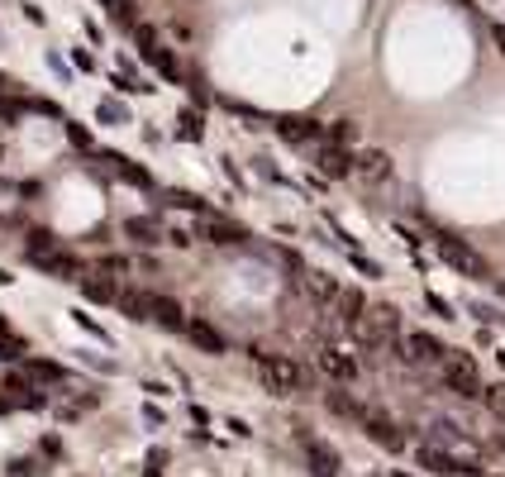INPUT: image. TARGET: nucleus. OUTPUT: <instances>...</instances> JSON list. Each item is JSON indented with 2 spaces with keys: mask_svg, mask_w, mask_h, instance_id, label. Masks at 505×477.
Returning <instances> with one entry per match:
<instances>
[{
  "mask_svg": "<svg viewBox=\"0 0 505 477\" xmlns=\"http://www.w3.org/2000/svg\"><path fill=\"white\" fill-rule=\"evenodd\" d=\"M301 291L315 305H329V315H334V305H339V297H344V287L334 282L329 272H310V268H301Z\"/></svg>",
  "mask_w": 505,
  "mask_h": 477,
  "instance_id": "6e6552de",
  "label": "nucleus"
},
{
  "mask_svg": "<svg viewBox=\"0 0 505 477\" xmlns=\"http://www.w3.org/2000/svg\"><path fill=\"white\" fill-rule=\"evenodd\" d=\"M0 358H20V363L29 358V344H24L20 334L5 325V320H0Z\"/></svg>",
  "mask_w": 505,
  "mask_h": 477,
  "instance_id": "412c9836",
  "label": "nucleus"
},
{
  "mask_svg": "<svg viewBox=\"0 0 505 477\" xmlns=\"http://www.w3.org/2000/svg\"><path fill=\"white\" fill-rule=\"evenodd\" d=\"M0 387L10 391V401H15V406H29V411H38V406L48 401L44 391L34 387V377H29V372H5V382H0Z\"/></svg>",
  "mask_w": 505,
  "mask_h": 477,
  "instance_id": "ddd939ff",
  "label": "nucleus"
},
{
  "mask_svg": "<svg viewBox=\"0 0 505 477\" xmlns=\"http://www.w3.org/2000/svg\"><path fill=\"white\" fill-rule=\"evenodd\" d=\"M10 282H15V277H10L5 268H0V287H10Z\"/></svg>",
  "mask_w": 505,
  "mask_h": 477,
  "instance_id": "58836bf2",
  "label": "nucleus"
},
{
  "mask_svg": "<svg viewBox=\"0 0 505 477\" xmlns=\"http://www.w3.org/2000/svg\"><path fill=\"white\" fill-rule=\"evenodd\" d=\"M5 473H10V477H38L44 468H38V458H10Z\"/></svg>",
  "mask_w": 505,
  "mask_h": 477,
  "instance_id": "cd10ccee",
  "label": "nucleus"
},
{
  "mask_svg": "<svg viewBox=\"0 0 505 477\" xmlns=\"http://www.w3.org/2000/svg\"><path fill=\"white\" fill-rule=\"evenodd\" d=\"M167 244H177V248H191L195 238H191V234H186V230H181V224H177V230H167Z\"/></svg>",
  "mask_w": 505,
  "mask_h": 477,
  "instance_id": "473e14b6",
  "label": "nucleus"
},
{
  "mask_svg": "<svg viewBox=\"0 0 505 477\" xmlns=\"http://www.w3.org/2000/svg\"><path fill=\"white\" fill-rule=\"evenodd\" d=\"M348 263L362 272V277H382V263L377 258H368V254H358V248H348Z\"/></svg>",
  "mask_w": 505,
  "mask_h": 477,
  "instance_id": "a878e982",
  "label": "nucleus"
},
{
  "mask_svg": "<svg viewBox=\"0 0 505 477\" xmlns=\"http://www.w3.org/2000/svg\"><path fill=\"white\" fill-rule=\"evenodd\" d=\"M186 339H191L195 348H205V354H215V358L229 348V344H224V334L210 325V320H191V325H186Z\"/></svg>",
  "mask_w": 505,
  "mask_h": 477,
  "instance_id": "f3484780",
  "label": "nucleus"
},
{
  "mask_svg": "<svg viewBox=\"0 0 505 477\" xmlns=\"http://www.w3.org/2000/svg\"><path fill=\"white\" fill-rule=\"evenodd\" d=\"M472 315H476V320H486V325H496V320H505V315H496V311H491V305H472Z\"/></svg>",
  "mask_w": 505,
  "mask_h": 477,
  "instance_id": "c9c22d12",
  "label": "nucleus"
},
{
  "mask_svg": "<svg viewBox=\"0 0 505 477\" xmlns=\"http://www.w3.org/2000/svg\"><path fill=\"white\" fill-rule=\"evenodd\" d=\"M81 297L95 301V305H105V301H120V287L105 282V277H101V282H95V277H87V282H81Z\"/></svg>",
  "mask_w": 505,
  "mask_h": 477,
  "instance_id": "4be33fe9",
  "label": "nucleus"
},
{
  "mask_svg": "<svg viewBox=\"0 0 505 477\" xmlns=\"http://www.w3.org/2000/svg\"><path fill=\"white\" fill-rule=\"evenodd\" d=\"M95 115H101L105 124H120V120H124V110H120V101H101V110H95Z\"/></svg>",
  "mask_w": 505,
  "mask_h": 477,
  "instance_id": "2f4dec72",
  "label": "nucleus"
},
{
  "mask_svg": "<svg viewBox=\"0 0 505 477\" xmlns=\"http://www.w3.org/2000/svg\"><path fill=\"white\" fill-rule=\"evenodd\" d=\"M277 134H282L286 144L315 148V144H325V138H329V124H315V120H282V124H277Z\"/></svg>",
  "mask_w": 505,
  "mask_h": 477,
  "instance_id": "9b49d317",
  "label": "nucleus"
},
{
  "mask_svg": "<svg viewBox=\"0 0 505 477\" xmlns=\"http://www.w3.org/2000/svg\"><path fill=\"white\" fill-rule=\"evenodd\" d=\"M434 254H439L443 268H453L458 277H468V282H491V263L476 254V248L468 244V238H458V234H434Z\"/></svg>",
  "mask_w": 505,
  "mask_h": 477,
  "instance_id": "f03ea898",
  "label": "nucleus"
},
{
  "mask_svg": "<svg viewBox=\"0 0 505 477\" xmlns=\"http://www.w3.org/2000/svg\"><path fill=\"white\" fill-rule=\"evenodd\" d=\"M496 291H501V301H505V282H496Z\"/></svg>",
  "mask_w": 505,
  "mask_h": 477,
  "instance_id": "a19ab883",
  "label": "nucleus"
},
{
  "mask_svg": "<svg viewBox=\"0 0 505 477\" xmlns=\"http://www.w3.org/2000/svg\"><path fill=\"white\" fill-rule=\"evenodd\" d=\"M329 411H339V415H348V420H362V411H368V406H358L353 397H344V391H329Z\"/></svg>",
  "mask_w": 505,
  "mask_h": 477,
  "instance_id": "b1692460",
  "label": "nucleus"
},
{
  "mask_svg": "<svg viewBox=\"0 0 505 477\" xmlns=\"http://www.w3.org/2000/svg\"><path fill=\"white\" fill-rule=\"evenodd\" d=\"M201 238H210V244H219V248H234V244H244L248 230L244 224H234V220H224V215H201Z\"/></svg>",
  "mask_w": 505,
  "mask_h": 477,
  "instance_id": "1a4fd4ad",
  "label": "nucleus"
},
{
  "mask_svg": "<svg viewBox=\"0 0 505 477\" xmlns=\"http://www.w3.org/2000/svg\"><path fill=\"white\" fill-rule=\"evenodd\" d=\"M72 58H77V67H81V72H95V58H91V53H87V48H77V53H72Z\"/></svg>",
  "mask_w": 505,
  "mask_h": 477,
  "instance_id": "f704fd0d",
  "label": "nucleus"
},
{
  "mask_svg": "<svg viewBox=\"0 0 505 477\" xmlns=\"http://www.w3.org/2000/svg\"><path fill=\"white\" fill-rule=\"evenodd\" d=\"M339 320H344V330H358L362 320H368V301H362V291L344 287V297H339Z\"/></svg>",
  "mask_w": 505,
  "mask_h": 477,
  "instance_id": "6ab92c4d",
  "label": "nucleus"
},
{
  "mask_svg": "<svg viewBox=\"0 0 505 477\" xmlns=\"http://www.w3.org/2000/svg\"><path fill=\"white\" fill-rule=\"evenodd\" d=\"M310 167L319 177H329V181H344V177H353L358 172V153H348L344 144H315L310 148Z\"/></svg>",
  "mask_w": 505,
  "mask_h": 477,
  "instance_id": "39448f33",
  "label": "nucleus"
},
{
  "mask_svg": "<svg viewBox=\"0 0 505 477\" xmlns=\"http://www.w3.org/2000/svg\"><path fill=\"white\" fill-rule=\"evenodd\" d=\"M358 425H362V434H368V439H377L382 448H401V444H405L401 434H396V425H391V420H386L382 411H362Z\"/></svg>",
  "mask_w": 505,
  "mask_h": 477,
  "instance_id": "4468645a",
  "label": "nucleus"
},
{
  "mask_svg": "<svg viewBox=\"0 0 505 477\" xmlns=\"http://www.w3.org/2000/svg\"><path fill=\"white\" fill-rule=\"evenodd\" d=\"M491 38H496V48L505 53V24H491Z\"/></svg>",
  "mask_w": 505,
  "mask_h": 477,
  "instance_id": "4c0bfd02",
  "label": "nucleus"
},
{
  "mask_svg": "<svg viewBox=\"0 0 505 477\" xmlns=\"http://www.w3.org/2000/svg\"><path fill=\"white\" fill-rule=\"evenodd\" d=\"M29 263H34V268H44V272H53L58 282H77V277H81V263L67 254V248H48V254H34Z\"/></svg>",
  "mask_w": 505,
  "mask_h": 477,
  "instance_id": "9d476101",
  "label": "nucleus"
},
{
  "mask_svg": "<svg viewBox=\"0 0 505 477\" xmlns=\"http://www.w3.org/2000/svg\"><path fill=\"white\" fill-rule=\"evenodd\" d=\"M353 138H358V124L353 120H339V124H329V144H353Z\"/></svg>",
  "mask_w": 505,
  "mask_h": 477,
  "instance_id": "393cba45",
  "label": "nucleus"
},
{
  "mask_svg": "<svg viewBox=\"0 0 505 477\" xmlns=\"http://www.w3.org/2000/svg\"><path fill=\"white\" fill-rule=\"evenodd\" d=\"M124 238H129V244H138V248H158V244H167V230L153 215H144V220H124Z\"/></svg>",
  "mask_w": 505,
  "mask_h": 477,
  "instance_id": "f8f14e48",
  "label": "nucleus"
},
{
  "mask_svg": "<svg viewBox=\"0 0 505 477\" xmlns=\"http://www.w3.org/2000/svg\"><path fill=\"white\" fill-rule=\"evenodd\" d=\"M396 348H401V358L405 363H415V368H425V363H448V348L434 339V334H425V330H410V334H401L396 339Z\"/></svg>",
  "mask_w": 505,
  "mask_h": 477,
  "instance_id": "0eeeda50",
  "label": "nucleus"
},
{
  "mask_svg": "<svg viewBox=\"0 0 505 477\" xmlns=\"http://www.w3.org/2000/svg\"><path fill=\"white\" fill-rule=\"evenodd\" d=\"M72 320H77V325H81V330H87V334H95V339H101V344H110V334H105L101 325H95V320H91L87 311H72Z\"/></svg>",
  "mask_w": 505,
  "mask_h": 477,
  "instance_id": "7c9ffc66",
  "label": "nucleus"
},
{
  "mask_svg": "<svg viewBox=\"0 0 505 477\" xmlns=\"http://www.w3.org/2000/svg\"><path fill=\"white\" fill-rule=\"evenodd\" d=\"M315 363H319V372H325V377H334V382H353V377H358V363L348 354H339V348H319Z\"/></svg>",
  "mask_w": 505,
  "mask_h": 477,
  "instance_id": "2eb2a0df",
  "label": "nucleus"
},
{
  "mask_svg": "<svg viewBox=\"0 0 505 477\" xmlns=\"http://www.w3.org/2000/svg\"><path fill=\"white\" fill-rule=\"evenodd\" d=\"M10 120H15V105H10V101H0V130H10Z\"/></svg>",
  "mask_w": 505,
  "mask_h": 477,
  "instance_id": "e433bc0d",
  "label": "nucleus"
},
{
  "mask_svg": "<svg viewBox=\"0 0 505 477\" xmlns=\"http://www.w3.org/2000/svg\"><path fill=\"white\" fill-rule=\"evenodd\" d=\"M177 134H181V138H191V144H201V138H205L201 115H195V110H181V115H177Z\"/></svg>",
  "mask_w": 505,
  "mask_h": 477,
  "instance_id": "5701e85b",
  "label": "nucleus"
},
{
  "mask_svg": "<svg viewBox=\"0 0 505 477\" xmlns=\"http://www.w3.org/2000/svg\"><path fill=\"white\" fill-rule=\"evenodd\" d=\"M496 358H501V368H505V354H496Z\"/></svg>",
  "mask_w": 505,
  "mask_h": 477,
  "instance_id": "37998d69",
  "label": "nucleus"
},
{
  "mask_svg": "<svg viewBox=\"0 0 505 477\" xmlns=\"http://www.w3.org/2000/svg\"><path fill=\"white\" fill-rule=\"evenodd\" d=\"M496 448H505V434H496Z\"/></svg>",
  "mask_w": 505,
  "mask_h": 477,
  "instance_id": "ea45409f",
  "label": "nucleus"
},
{
  "mask_svg": "<svg viewBox=\"0 0 505 477\" xmlns=\"http://www.w3.org/2000/svg\"><path fill=\"white\" fill-rule=\"evenodd\" d=\"M443 387L453 391V397H462V401H482L486 397L482 377H476V363L468 354H448V363H443Z\"/></svg>",
  "mask_w": 505,
  "mask_h": 477,
  "instance_id": "20e7f679",
  "label": "nucleus"
},
{
  "mask_svg": "<svg viewBox=\"0 0 505 477\" xmlns=\"http://www.w3.org/2000/svg\"><path fill=\"white\" fill-rule=\"evenodd\" d=\"M24 372H29L34 382H67V372L58 368V363H48V358H24Z\"/></svg>",
  "mask_w": 505,
  "mask_h": 477,
  "instance_id": "aec40b11",
  "label": "nucleus"
},
{
  "mask_svg": "<svg viewBox=\"0 0 505 477\" xmlns=\"http://www.w3.org/2000/svg\"><path fill=\"white\" fill-rule=\"evenodd\" d=\"M415 463H419L425 473H434V477H462V473L482 477V468H476V463L448 454V448H439V444H419V448H415Z\"/></svg>",
  "mask_w": 505,
  "mask_h": 477,
  "instance_id": "423d86ee",
  "label": "nucleus"
},
{
  "mask_svg": "<svg viewBox=\"0 0 505 477\" xmlns=\"http://www.w3.org/2000/svg\"><path fill=\"white\" fill-rule=\"evenodd\" d=\"M391 153L382 148H358V177H368V181H391Z\"/></svg>",
  "mask_w": 505,
  "mask_h": 477,
  "instance_id": "dca6fc26",
  "label": "nucleus"
},
{
  "mask_svg": "<svg viewBox=\"0 0 505 477\" xmlns=\"http://www.w3.org/2000/svg\"><path fill=\"white\" fill-rule=\"evenodd\" d=\"M95 272H110V277H129V258H101Z\"/></svg>",
  "mask_w": 505,
  "mask_h": 477,
  "instance_id": "c756f323",
  "label": "nucleus"
},
{
  "mask_svg": "<svg viewBox=\"0 0 505 477\" xmlns=\"http://www.w3.org/2000/svg\"><path fill=\"white\" fill-rule=\"evenodd\" d=\"M425 305H429V311L439 315V320H458V315H453V305H448V301L439 297V291H425Z\"/></svg>",
  "mask_w": 505,
  "mask_h": 477,
  "instance_id": "c85d7f7f",
  "label": "nucleus"
},
{
  "mask_svg": "<svg viewBox=\"0 0 505 477\" xmlns=\"http://www.w3.org/2000/svg\"><path fill=\"white\" fill-rule=\"evenodd\" d=\"M482 401H486V411L496 415V420H505V382H496V387H486V397H482Z\"/></svg>",
  "mask_w": 505,
  "mask_h": 477,
  "instance_id": "bb28decb",
  "label": "nucleus"
},
{
  "mask_svg": "<svg viewBox=\"0 0 505 477\" xmlns=\"http://www.w3.org/2000/svg\"><path fill=\"white\" fill-rule=\"evenodd\" d=\"M305 458H310L315 477H339V454H334V448H325L319 439H305Z\"/></svg>",
  "mask_w": 505,
  "mask_h": 477,
  "instance_id": "a211bd4d",
  "label": "nucleus"
},
{
  "mask_svg": "<svg viewBox=\"0 0 505 477\" xmlns=\"http://www.w3.org/2000/svg\"><path fill=\"white\" fill-rule=\"evenodd\" d=\"M105 5H115V10H120V5H124V0H105Z\"/></svg>",
  "mask_w": 505,
  "mask_h": 477,
  "instance_id": "79ce46f5",
  "label": "nucleus"
},
{
  "mask_svg": "<svg viewBox=\"0 0 505 477\" xmlns=\"http://www.w3.org/2000/svg\"><path fill=\"white\" fill-rule=\"evenodd\" d=\"M115 305L134 320V325L153 320V325H162V330H181V334H186V325H191V315L181 311V301L162 297V291H120V301H115Z\"/></svg>",
  "mask_w": 505,
  "mask_h": 477,
  "instance_id": "f257e3e1",
  "label": "nucleus"
},
{
  "mask_svg": "<svg viewBox=\"0 0 505 477\" xmlns=\"http://www.w3.org/2000/svg\"><path fill=\"white\" fill-rule=\"evenodd\" d=\"M67 138H72L77 148H91V134H87V130H77V124H67Z\"/></svg>",
  "mask_w": 505,
  "mask_h": 477,
  "instance_id": "72a5a7b5",
  "label": "nucleus"
},
{
  "mask_svg": "<svg viewBox=\"0 0 505 477\" xmlns=\"http://www.w3.org/2000/svg\"><path fill=\"white\" fill-rule=\"evenodd\" d=\"M252 372H258L262 391H272V397H291V391H301V387H305L301 363L277 358V354H262V348H252Z\"/></svg>",
  "mask_w": 505,
  "mask_h": 477,
  "instance_id": "7ed1b4c3",
  "label": "nucleus"
}]
</instances>
